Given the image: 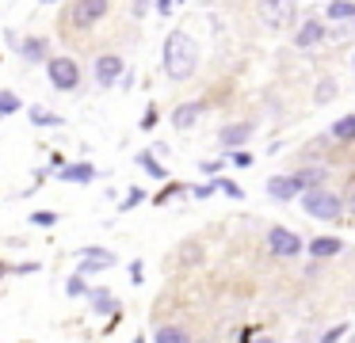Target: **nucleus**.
Returning a JSON list of instances; mask_svg holds the SVG:
<instances>
[{
  "mask_svg": "<svg viewBox=\"0 0 355 343\" xmlns=\"http://www.w3.org/2000/svg\"><path fill=\"white\" fill-rule=\"evenodd\" d=\"M161 61H164V73L168 80H187V76L199 69V46L187 30H172L164 38V50H161Z\"/></svg>",
  "mask_w": 355,
  "mask_h": 343,
  "instance_id": "f257e3e1",
  "label": "nucleus"
},
{
  "mask_svg": "<svg viewBox=\"0 0 355 343\" xmlns=\"http://www.w3.org/2000/svg\"><path fill=\"white\" fill-rule=\"evenodd\" d=\"M302 210L313 221H336L340 213H344V198H340L336 191L309 187V191H302Z\"/></svg>",
  "mask_w": 355,
  "mask_h": 343,
  "instance_id": "f03ea898",
  "label": "nucleus"
},
{
  "mask_svg": "<svg viewBox=\"0 0 355 343\" xmlns=\"http://www.w3.org/2000/svg\"><path fill=\"white\" fill-rule=\"evenodd\" d=\"M256 15L268 23L271 30H283L298 15V0H256Z\"/></svg>",
  "mask_w": 355,
  "mask_h": 343,
  "instance_id": "7ed1b4c3",
  "label": "nucleus"
},
{
  "mask_svg": "<svg viewBox=\"0 0 355 343\" xmlns=\"http://www.w3.org/2000/svg\"><path fill=\"white\" fill-rule=\"evenodd\" d=\"M46 76L58 91H73L80 84V65L73 58H50L46 61Z\"/></svg>",
  "mask_w": 355,
  "mask_h": 343,
  "instance_id": "20e7f679",
  "label": "nucleus"
},
{
  "mask_svg": "<svg viewBox=\"0 0 355 343\" xmlns=\"http://www.w3.org/2000/svg\"><path fill=\"white\" fill-rule=\"evenodd\" d=\"M302 236L294 233V229H283V225H275V229H268V252L271 256H279V259H294V256H302Z\"/></svg>",
  "mask_w": 355,
  "mask_h": 343,
  "instance_id": "39448f33",
  "label": "nucleus"
},
{
  "mask_svg": "<svg viewBox=\"0 0 355 343\" xmlns=\"http://www.w3.org/2000/svg\"><path fill=\"white\" fill-rule=\"evenodd\" d=\"M77 259H80V267H77V274H100V271H111V267L119 263L115 259V252H107V248H92V244H88V248H80L77 252Z\"/></svg>",
  "mask_w": 355,
  "mask_h": 343,
  "instance_id": "423d86ee",
  "label": "nucleus"
},
{
  "mask_svg": "<svg viewBox=\"0 0 355 343\" xmlns=\"http://www.w3.org/2000/svg\"><path fill=\"white\" fill-rule=\"evenodd\" d=\"M103 15H107V0H77V4L69 8L73 27H92V23H100Z\"/></svg>",
  "mask_w": 355,
  "mask_h": 343,
  "instance_id": "0eeeda50",
  "label": "nucleus"
},
{
  "mask_svg": "<svg viewBox=\"0 0 355 343\" xmlns=\"http://www.w3.org/2000/svg\"><path fill=\"white\" fill-rule=\"evenodd\" d=\"M123 58L119 53H103V58H96V84L100 88H111V84L123 80Z\"/></svg>",
  "mask_w": 355,
  "mask_h": 343,
  "instance_id": "6e6552de",
  "label": "nucleus"
},
{
  "mask_svg": "<svg viewBox=\"0 0 355 343\" xmlns=\"http://www.w3.org/2000/svg\"><path fill=\"white\" fill-rule=\"evenodd\" d=\"M302 183H298V175H271L268 179V195L271 198H279V202H291V198H298L302 195Z\"/></svg>",
  "mask_w": 355,
  "mask_h": 343,
  "instance_id": "1a4fd4ad",
  "label": "nucleus"
},
{
  "mask_svg": "<svg viewBox=\"0 0 355 343\" xmlns=\"http://www.w3.org/2000/svg\"><path fill=\"white\" fill-rule=\"evenodd\" d=\"M218 141H222V149H245V145L252 141V126H248V122H233V126H225L222 134H218Z\"/></svg>",
  "mask_w": 355,
  "mask_h": 343,
  "instance_id": "9d476101",
  "label": "nucleus"
},
{
  "mask_svg": "<svg viewBox=\"0 0 355 343\" xmlns=\"http://www.w3.org/2000/svg\"><path fill=\"white\" fill-rule=\"evenodd\" d=\"M317 42H324V23L321 19H306L298 27V35H294V46H298V50H313Z\"/></svg>",
  "mask_w": 355,
  "mask_h": 343,
  "instance_id": "9b49d317",
  "label": "nucleus"
},
{
  "mask_svg": "<svg viewBox=\"0 0 355 343\" xmlns=\"http://www.w3.org/2000/svg\"><path fill=\"white\" fill-rule=\"evenodd\" d=\"M202 118V103H180L176 111H172V126L184 130V134H191L195 126H199Z\"/></svg>",
  "mask_w": 355,
  "mask_h": 343,
  "instance_id": "f8f14e48",
  "label": "nucleus"
},
{
  "mask_svg": "<svg viewBox=\"0 0 355 343\" xmlns=\"http://www.w3.org/2000/svg\"><path fill=\"white\" fill-rule=\"evenodd\" d=\"M306 252H309L313 259H332L336 252H344V240H340V236H313Z\"/></svg>",
  "mask_w": 355,
  "mask_h": 343,
  "instance_id": "ddd939ff",
  "label": "nucleus"
},
{
  "mask_svg": "<svg viewBox=\"0 0 355 343\" xmlns=\"http://www.w3.org/2000/svg\"><path fill=\"white\" fill-rule=\"evenodd\" d=\"M16 50L24 53V61H50V42L46 38H24V42H16Z\"/></svg>",
  "mask_w": 355,
  "mask_h": 343,
  "instance_id": "4468645a",
  "label": "nucleus"
},
{
  "mask_svg": "<svg viewBox=\"0 0 355 343\" xmlns=\"http://www.w3.org/2000/svg\"><path fill=\"white\" fill-rule=\"evenodd\" d=\"M88 301H92L96 313H119L115 294H111V290H103V286H92V290H88Z\"/></svg>",
  "mask_w": 355,
  "mask_h": 343,
  "instance_id": "2eb2a0df",
  "label": "nucleus"
},
{
  "mask_svg": "<svg viewBox=\"0 0 355 343\" xmlns=\"http://www.w3.org/2000/svg\"><path fill=\"white\" fill-rule=\"evenodd\" d=\"M58 175H62L65 183H92L96 168L92 164H65V168H58Z\"/></svg>",
  "mask_w": 355,
  "mask_h": 343,
  "instance_id": "dca6fc26",
  "label": "nucleus"
},
{
  "mask_svg": "<svg viewBox=\"0 0 355 343\" xmlns=\"http://www.w3.org/2000/svg\"><path fill=\"white\" fill-rule=\"evenodd\" d=\"M153 343H191V335L180 324H157L153 328Z\"/></svg>",
  "mask_w": 355,
  "mask_h": 343,
  "instance_id": "f3484780",
  "label": "nucleus"
},
{
  "mask_svg": "<svg viewBox=\"0 0 355 343\" xmlns=\"http://www.w3.org/2000/svg\"><path fill=\"white\" fill-rule=\"evenodd\" d=\"M332 137L336 141H355V114H344V118L332 122Z\"/></svg>",
  "mask_w": 355,
  "mask_h": 343,
  "instance_id": "a211bd4d",
  "label": "nucleus"
},
{
  "mask_svg": "<svg viewBox=\"0 0 355 343\" xmlns=\"http://www.w3.org/2000/svg\"><path fill=\"white\" fill-rule=\"evenodd\" d=\"M134 160H138V164L146 168L149 175H153V179H161V183L168 179V172H164V164H157V152H138Z\"/></svg>",
  "mask_w": 355,
  "mask_h": 343,
  "instance_id": "6ab92c4d",
  "label": "nucleus"
},
{
  "mask_svg": "<svg viewBox=\"0 0 355 343\" xmlns=\"http://www.w3.org/2000/svg\"><path fill=\"white\" fill-rule=\"evenodd\" d=\"M324 15H329V19H355V0H332V4L324 8Z\"/></svg>",
  "mask_w": 355,
  "mask_h": 343,
  "instance_id": "aec40b11",
  "label": "nucleus"
},
{
  "mask_svg": "<svg viewBox=\"0 0 355 343\" xmlns=\"http://www.w3.org/2000/svg\"><path fill=\"white\" fill-rule=\"evenodd\" d=\"M294 175H298V183H302V187H324V175H329V172H324V168H302V172H294Z\"/></svg>",
  "mask_w": 355,
  "mask_h": 343,
  "instance_id": "412c9836",
  "label": "nucleus"
},
{
  "mask_svg": "<svg viewBox=\"0 0 355 343\" xmlns=\"http://www.w3.org/2000/svg\"><path fill=\"white\" fill-rule=\"evenodd\" d=\"M16 111H24V99H19L16 91L0 88V114H16Z\"/></svg>",
  "mask_w": 355,
  "mask_h": 343,
  "instance_id": "4be33fe9",
  "label": "nucleus"
},
{
  "mask_svg": "<svg viewBox=\"0 0 355 343\" xmlns=\"http://www.w3.org/2000/svg\"><path fill=\"white\" fill-rule=\"evenodd\" d=\"M31 122L35 126H62V114H50L42 107H31Z\"/></svg>",
  "mask_w": 355,
  "mask_h": 343,
  "instance_id": "5701e85b",
  "label": "nucleus"
},
{
  "mask_svg": "<svg viewBox=\"0 0 355 343\" xmlns=\"http://www.w3.org/2000/svg\"><path fill=\"white\" fill-rule=\"evenodd\" d=\"M88 290H92V286L85 282V274H73V279L65 282V294H69V297H88Z\"/></svg>",
  "mask_w": 355,
  "mask_h": 343,
  "instance_id": "b1692460",
  "label": "nucleus"
},
{
  "mask_svg": "<svg viewBox=\"0 0 355 343\" xmlns=\"http://www.w3.org/2000/svg\"><path fill=\"white\" fill-rule=\"evenodd\" d=\"M146 202V191L141 187H130V195H123V202H119V210H134V206Z\"/></svg>",
  "mask_w": 355,
  "mask_h": 343,
  "instance_id": "393cba45",
  "label": "nucleus"
},
{
  "mask_svg": "<svg viewBox=\"0 0 355 343\" xmlns=\"http://www.w3.org/2000/svg\"><path fill=\"white\" fill-rule=\"evenodd\" d=\"M31 221H35L39 229H54V225H58V213H54V210H35Z\"/></svg>",
  "mask_w": 355,
  "mask_h": 343,
  "instance_id": "a878e982",
  "label": "nucleus"
},
{
  "mask_svg": "<svg viewBox=\"0 0 355 343\" xmlns=\"http://www.w3.org/2000/svg\"><path fill=\"white\" fill-rule=\"evenodd\" d=\"M214 191H225V195H230V198H241V195H245V191H241L237 183H233V179H222V175H218V179H214Z\"/></svg>",
  "mask_w": 355,
  "mask_h": 343,
  "instance_id": "bb28decb",
  "label": "nucleus"
},
{
  "mask_svg": "<svg viewBox=\"0 0 355 343\" xmlns=\"http://www.w3.org/2000/svg\"><path fill=\"white\" fill-rule=\"evenodd\" d=\"M344 335H347V324H332L329 332L321 335V343H340V340H344Z\"/></svg>",
  "mask_w": 355,
  "mask_h": 343,
  "instance_id": "cd10ccee",
  "label": "nucleus"
},
{
  "mask_svg": "<svg viewBox=\"0 0 355 343\" xmlns=\"http://www.w3.org/2000/svg\"><path fill=\"white\" fill-rule=\"evenodd\" d=\"M332 91H336V84H332V80H321V84H317V103H329Z\"/></svg>",
  "mask_w": 355,
  "mask_h": 343,
  "instance_id": "c85d7f7f",
  "label": "nucleus"
},
{
  "mask_svg": "<svg viewBox=\"0 0 355 343\" xmlns=\"http://www.w3.org/2000/svg\"><path fill=\"white\" fill-rule=\"evenodd\" d=\"M230 164H237V168H252V157H248L245 149H233V157H230Z\"/></svg>",
  "mask_w": 355,
  "mask_h": 343,
  "instance_id": "c756f323",
  "label": "nucleus"
},
{
  "mask_svg": "<svg viewBox=\"0 0 355 343\" xmlns=\"http://www.w3.org/2000/svg\"><path fill=\"white\" fill-rule=\"evenodd\" d=\"M195 191V198H210L214 195V183H199V187H191Z\"/></svg>",
  "mask_w": 355,
  "mask_h": 343,
  "instance_id": "7c9ffc66",
  "label": "nucleus"
},
{
  "mask_svg": "<svg viewBox=\"0 0 355 343\" xmlns=\"http://www.w3.org/2000/svg\"><path fill=\"white\" fill-rule=\"evenodd\" d=\"M202 172H207V175H218V172H222V160H207V164H202Z\"/></svg>",
  "mask_w": 355,
  "mask_h": 343,
  "instance_id": "2f4dec72",
  "label": "nucleus"
},
{
  "mask_svg": "<svg viewBox=\"0 0 355 343\" xmlns=\"http://www.w3.org/2000/svg\"><path fill=\"white\" fill-rule=\"evenodd\" d=\"M172 4H176V0H157V12L168 15V12H172Z\"/></svg>",
  "mask_w": 355,
  "mask_h": 343,
  "instance_id": "473e14b6",
  "label": "nucleus"
},
{
  "mask_svg": "<svg viewBox=\"0 0 355 343\" xmlns=\"http://www.w3.org/2000/svg\"><path fill=\"white\" fill-rule=\"evenodd\" d=\"M248 343H275V340H268V335H256V340H248Z\"/></svg>",
  "mask_w": 355,
  "mask_h": 343,
  "instance_id": "72a5a7b5",
  "label": "nucleus"
},
{
  "mask_svg": "<svg viewBox=\"0 0 355 343\" xmlns=\"http://www.w3.org/2000/svg\"><path fill=\"white\" fill-rule=\"evenodd\" d=\"M42 4H58V0H42Z\"/></svg>",
  "mask_w": 355,
  "mask_h": 343,
  "instance_id": "f704fd0d",
  "label": "nucleus"
},
{
  "mask_svg": "<svg viewBox=\"0 0 355 343\" xmlns=\"http://www.w3.org/2000/svg\"><path fill=\"white\" fill-rule=\"evenodd\" d=\"M347 206H355V195H352V202H347Z\"/></svg>",
  "mask_w": 355,
  "mask_h": 343,
  "instance_id": "c9c22d12",
  "label": "nucleus"
},
{
  "mask_svg": "<svg viewBox=\"0 0 355 343\" xmlns=\"http://www.w3.org/2000/svg\"><path fill=\"white\" fill-rule=\"evenodd\" d=\"M134 343H146V340H134Z\"/></svg>",
  "mask_w": 355,
  "mask_h": 343,
  "instance_id": "e433bc0d",
  "label": "nucleus"
},
{
  "mask_svg": "<svg viewBox=\"0 0 355 343\" xmlns=\"http://www.w3.org/2000/svg\"><path fill=\"white\" fill-rule=\"evenodd\" d=\"M352 65H355V58H352Z\"/></svg>",
  "mask_w": 355,
  "mask_h": 343,
  "instance_id": "4c0bfd02",
  "label": "nucleus"
}]
</instances>
